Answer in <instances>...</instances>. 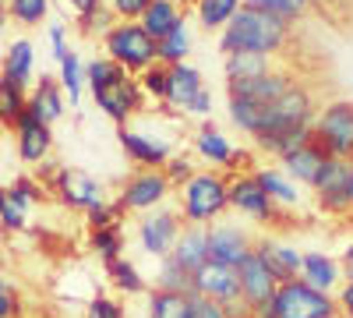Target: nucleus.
Here are the masks:
<instances>
[{"label": "nucleus", "mask_w": 353, "mask_h": 318, "mask_svg": "<svg viewBox=\"0 0 353 318\" xmlns=\"http://www.w3.org/2000/svg\"><path fill=\"white\" fill-rule=\"evenodd\" d=\"M181 138H184L181 113L170 110V106H159V110H156V131L145 128L141 113L121 128V149H124L128 159H131L134 166H141V170H163V166L176 156Z\"/></svg>", "instance_id": "f257e3e1"}, {"label": "nucleus", "mask_w": 353, "mask_h": 318, "mask_svg": "<svg viewBox=\"0 0 353 318\" xmlns=\"http://www.w3.org/2000/svg\"><path fill=\"white\" fill-rule=\"evenodd\" d=\"M293 43V25L276 18V14H265L258 8L241 4V11L230 18V25L223 28L219 36V50L230 53H261V57H276Z\"/></svg>", "instance_id": "f03ea898"}, {"label": "nucleus", "mask_w": 353, "mask_h": 318, "mask_svg": "<svg viewBox=\"0 0 353 318\" xmlns=\"http://www.w3.org/2000/svg\"><path fill=\"white\" fill-rule=\"evenodd\" d=\"M230 209V177L219 170H198L176 195V212L188 226H205Z\"/></svg>", "instance_id": "7ed1b4c3"}, {"label": "nucleus", "mask_w": 353, "mask_h": 318, "mask_svg": "<svg viewBox=\"0 0 353 318\" xmlns=\"http://www.w3.org/2000/svg\"><path fill=\"white\" fill-rule=\"evenodd\" d=\"M106 53L128 74H141L152 64H159V43L145 32L141 21H121L106 32Z\"/></svg>", "instance_id": "20e7f679"}, {"label": "nucleus", "mask_w": 353, "mask_h": 318, "mask_svg": "<svg viewBox=\"0 0 353 318\" xmlns=\"http://www.w3.org/2000/svg\"><path fill=\"white\" fill-rule=\"evenodd\" d=\"M314 141L332 159L353 163V99H332L325 103L311 121Z\"/></svg>", "instance_id": "39448f33"}, {"label": "nucleus", "mask_w": 353, "mask_h": 318, "mask_svg": "<svg viewBox=\"0 0 353 318\" xmlns=\"http://www.w3.org/2000/svg\"><path fill=\"white\" fill-rule=\"evenodd\" d=\"M339 315V304L332 294L314 290L304 279H290L279 283V290L272 297V318H332Z\"/></svg>", "instance_id": "423d86ee"}, {"label": "nucleus", "mask_w": 353, "mask_h": 318, "mask_svg": "<svg viewBox=\"0 0 353 318\" xmlns=\"http://www.w3.org/2000/svg\"><path fill=\"white\" fill-rule=\"evenodd\" d=\"M230 209H237L241 216H248L254 223H265V226H272V223L290 216L286 209H279L269 198V191L258 184L254 173H233L230 177Z\"/></svg>", "instance_id": "0eeeda50"}, {"label": "nucleus", "mask_w": 353, "mask_h": 318, "mask_svg": "<svg viewBox=\"0 0 353 318\" xmlns=\"http://www.w3.org/2000/svg\"><path fill=\"white\" fill-rule=\"evenodd\" d=\"M92 99H96V106L106 113V117L117 121L121 128H124L128 121H134L138 113L145 110V92H141L138 78H131V74H124V78H117V81L103 85V89H96Z\"/></svg>", "instance_id": "6e6552de"}, {"label": "nucleus", "mask_w": 353, "mask_h": 318, "mask_svg": "<svg viewBox=\"0 0 353 318\" xmlns=\"http://www.w3.org/2000/svg\"><path fill=\"white\" fill-rule=\"evenodd\" d=\"M170 191H173V184L166 181L163 170H138L124 184L117 206H121V212H152L170 198Z\"/></svg>", "instance_id": "1a4fd4ad"}, {"label": "nucleus", "mask_w": 353, "mask_h": 318, "mask_svg": "<svg viewBox=\"0 0 353 318\" xmlns=\"http://www.w3.org/2000/svg\"><path fill=\"white\" fill-rule=\"evenodd\" d=\"M205 244H209V262L241 269V262L254 251V237L241 223H212L205 230Z\"/></svg>", "instance_id": "9d476101"}, {"label": "nucleus", "mask_w": 353, "mask_h": 318, "mask_svg": "<svg viewBox=\"0 0 353 318\" xmlns=\"http://www.w3.org/2000/svg\"><path fill=\"white\" fill-rule=\"evenodd\" d=\"M194 294L226 304L233 315L248 311V308H244V297H241V276H237V269L219 266V262H205V266L194 272Z\"/></svg>", "instance_id": "9b49d317"}, {"label": "nucleus", "mask_w": 353, "mask_h": 318, "mask_svg": "<svg viewBox=\"0 0 353 318\" xmlns=\"http://www.w3.org/2000/svg\"><path fill=\"white\" fill-rule=\"evenodd\" d=\"M191 146H194V156L205 159L209 166H219V170H244V166H251V152L233 149V141H230L212 121H205V124L194 131Z\"/></svg>", "instance_id": "f8f14e48"}, {"label": "nucleus", "mask_w": 353, "mask_h": 318, "mask_svg": "<svg viewBox=\"0 0 353 318\" xmlns=\"http://www.w3.org/2000/svg\"><path fill=\"white\" fill-rule=\"evenodd\" d=\"M181 230H184V223H181V212L176 209H152L138 223V244L152 258H166L173 251L176 237H181Z\"/></svg>", "instance_id": "ddd939ff"}, {"label": "nucleus", "mask_w": 353, "mask_h": 318, "mask_svg": "<svg viewBox=\"0 0 353 318\" xmlns=\"http://www.w3.org/2000/svg\"><path fill=\"white\" fill-rule=\"evenodd\" d=\"M237 276H241V297H244V308H248L251 315L272 304V297H276V290H279V283H276V276L269 272V266H265L254 251L241 262Z\"/></svg>", "instance_id": "4468645a"}, {"label": "nucleus", "mask_w": 353, "mask_h": 318, "mask_svg": "<svg viewBox=\"0 0 353 318\" xmlns=\"http://www.w3.org/2000/svg\"><path fill=\"white\" fill-rule=\"evenodd\" d=\"M290 85H297L290 71L272 68L269 74H258V78H244V81H226V96L230 99H244V103H258V106H269L276 103Z\"/></svg>", "instance_id": "2eb2a0df"}, {"label": "nucleus", "mask_w": 353, "mask_h": 318, "mask_svg": "<svg viewBox=\"0 0 353 318\" xmlns=\"http://www.w3.org/2000/svg\"><path fill=\"white\" fill-rule=\"evenodd\" d=\"M254 255L261 258L265 266H269V272L276 276V283L301 279L304 251H297L293 244H283V241H269V237H261V241H254Z\"/></svg>", "instance_id": "dca6fc26"}, {"label": "nucleus", "mask_w": 353, "mask_h": 318, "mask_svg": "<svg viewBox=\"0 0 353 318\" xmlns=\"http://www.w3.org/2000/svg\"><path fill=\"white\" fill-rule=\"evenodd\" d=\"M57 191H61V198L68 201L71 209H81V212H88V209H96V206L106 201L103 184H96L92 177H85V173H78V170H61L57 173Z\"/></svg>", "instance_id": "f3484780"}, {"label": "nucleus", "mask_w": 353, "mask_h": 318, "mask_svg": "<svg viewBox=\"0 0 353 318\" xmlns=\"http://www.w3.org/2000/svg\"><path fill=\"white\" fill-rule=\"evenodd\" d=\"M332 156L318 146V141L311 138L304 149H297V152H290L286 159H279L283 163V173L290 181H297V184H304V188H314V181H318V173H321V166H325Z\"/></svg>", "instance_id": "a211bd4d"}, {"label": "nucleus", "mask_w": 353, "mask_h": 318, "mask_svg": "<svg viewBox=\"0 0 353 318\" xmlns=\"http://www.w3.org/2000/svg\"><path fill=\"white\" fill-rule=\"evenodd\" d=\"M18 156L25 163H43L50 156V146H53V135H50V124H43L39 117H32V113H21L18 121Z\"/></svg>", "instance_id": "6ab92c4d"}, {"label": "nucleus", "mask_w": 353, "mask_h": 318, "mask_svg": "<svg viewBox=\"0 0 353 318\" xmlns=\"http://www.w3.org/2000/svg\"><path fill=\"white\" fill-rule=\"evenodd\" d=\"M254 177H258V184H261L265 191H269V198L276 201L279 209L293 212V209H301V206H304L301 184H297V181H290L286 173H283V166H258V170H254Z\"/></svg>", "instance_id": "aec40b11"}, {"label": "nucleus", "mask_w": 353, "mask_h": 318, "mask_svg": "<svg viewBox=\"0 0 353 318\" xmlns=\"http://www.w3.org/2000/svg\"><path fill=\"white\" fill-rule=\"evenodd\" d=\"M205 89V81H201V71L191 68V64H173L170 68V89H166V106L176 110L184 117L191 99Z\"/></svg>", "instance_id": "412c9836"}, {"label": "nucleus", "mask_w": 353, "mask_h": 318, "mask_svg": "<svg viewBox=\"0 0 353 318\" xmlns=\"http://www.w3.org/2000/svg\"><path fill=\"white\" fill-rule=\"evenodd\" d=\"M301 279L311 283L314 290L321 294H332L343 286V269L336 258H329L325 251H307L304 255V262H301Z\"/></svg>", "instance_id": "4be33fe9"}, {"label": "nucleus", "mask_w": 353, "mask_h": 318, "mask_svg": "<svg viewBox=\"0 0 353 318\" xmlns=\"http://www.w3.org/2000/svg\"><path fill=\"white\" fill-rule=\"evenodd\" d=\"M170 258L181 269H188V272H198L205 262H209V244H205V230L201 226H184L181 230V237H176V244H173V251H170Z\"/></svg>", "instance_id": "5701e85b"}, {"label": "nucleus", "mask_w": 353, "mask_h": 318, "mask_svg": "<svg viewBox=\"0 0 353 318\" xmlns=\"http://www.w3.org/2000/svg\"><path fill=\"white\" fill-rule=\"evenodd\" d=\"M311 138H314V131H311V124H304V128H283V131H269V135H258V138H254V146H258L261 152L276 156V159H286L290 152L304 149Z\"/></svg>", "instance_id": "b1692460"}, {"label": "nucleus", "mask_w": 353, "mask_h": 318, "mask_svg": "<svg viewBox=\"0 0 353 318\" xmlns=\"http://www.w3.org/2000/svg\"><path fill=\"white\" fill-rule=\"evenodd\" d=\"M176 25H184V11H181V4H176V0H152L149 11L141 14V28H145V32H149L156 43L166 39Z\"/></svg>", "instance_id": "393cba45"}, {"label": "nucleus", "mask_w": 353, "mask_h": 318, "mask_svg": "<svg viewBox=\"0 0 353 318\" xmlns=\"http://www.w3.org/2000/svg\"><path fill=\"white\" fill-rule=\"evenodd\" d=\"M28 113L39 117L43 124H53L64 113V92H61V85H57V78L43 74V81L36 85V92L28 96Z\"/></svg>", "instance_id": "a878e982"}, {"label": "nucleus", "mask_w": 353, "mask_h": 318, "mask_svg": "<svg viewBox=\"0 0 353 318\" xmlns=\"http://www.w3.org/2000/svg\"><path fill=\"white\" fill-rule=\"evenodd\" d=\"M4 81L18 85V89H25V85L32 81V43L28 39H18L8 50V57H4Z\"/></svg>", "instance_id": "bb28decb"}, {"label": "nucleus", "mask_w": 353, "mask_h": 318, "mask_svg": "<svg viewBox=\"0 0 353 318\" xmlns=\"http://www.w3.org/2000/svg\"><path fill=\"white\" fill-rule=\"evenodd\" d=\"M223 71H226V81L258 78V74H269L272 71V57H261V53H230Z\"/></svg>", "instance_id": "cd10ccee"}, {"label": "nucleus", "mask_w": 353, "mask_h": 318, "mask_svg": "<svg viewBox=\"0 0 353 318\" xmlns=\"http://www.w3.org/2000/svg\"><path fill=\"white\" fill-rule=\"evenodd\" d=\"M244 4L258 8L265 14H276V18L290 21V25H297V21H304L318 8V0H244Z\"/></svg>", "instance_id": "c85d7f7f"}, {"label": "nucleus", "mask_w": 353, "mask_h": 318, "mask_svg": "<svg viewBox=\"0 0 353 318\" xmlns=\"http://www.w3.org/2000/svg\"><path fill=\"white\" fill-rule=\"evenodd\" d=\"M191 297H194V294L152 290V297H149V318H194Z\"/></svg>", "instance_id": "c756f323"}, {"label": "nucleus", "mask_w": 353, "mask_h": 318, "mask_svg": "<svg viewBox=\"0 0 353 318\" xmlns=\"http://www.w3.org/2000/svg\"><path fill=\"white\" fill-rule=\"evenodd\" d=\"M156 290H170V294H194V272L181 269L173 262V258L166 255L163 266L156 272Z\"/></svg>", "instance_id": "7c9ffc66"}, {"label": "nucleus", "mask_w": 353, "mask_h": 318, "mask_svg": "<svg viewBox=\"0 0 353 318\" xmlns=\"http://www.w3.org/2000/svg\"><path fill=\"white\" fill-rule=\"evenodd\" d=\"M241 4L244 0H198V21H201V28H226L230 25V18L241 11Z\"/></svg>", "instance_id": "2f4dec72"}, {"label": "nucleus", "mask_w": 353, "mask_h": 318, "mask_svg": "<svg viewBox=\"0 0 353 318\" xmlns=\"http://www.w3.org/2000/svg\"><path fill=\"white\" fill-rule=\"evenodd\" d=\"M188 50H191V32H188V25H176L166 39H159V64H166V68L184 64Z\"/></svg>", "instance_id": "473e14b6"}, {"label": "nucleus", "mask_w": 353, "mask_h": 318, "mask_svg": "<svg viewBox=\"0 0 353 318\" xmlns=\"http://www.w3.org/2000/svg\"><path fill=\"white\" fill-rule=\"evenodd\" d=\"M28 110V96L25 89H18V85H0V124H8V128H18L21 121V113Z\"/></svg>", "instance_id": "72a5a7b5"}, {"label": "nucleus", "mask_w": 353, "mask_h": 318, "mask_svg": "<svg viewBox=\"0 0 353 318\" xmlns=\"http://www.w3.org/2000/svg\"><path fill=\"white\" fill-rule=\"evenodd\" d=\"M106 276L113 279V286H117L121 294H141V290H145V279H141L138 266L128 262V258H117V262H110V266H106Z\"/></svg>", "instance_id": "f704fd0d"}, {"label": "nucleus", "mask_w": 353, "mask_h": 318, "mask_svg": "<svg viewBox=\"0 0 353 318\" xmlns=\"http://www.w3.org/2000/svg\"><path fill=\"white\" fill-rule=\"evenodd\" d=\"M92 251L103 258L106 266L117 262V258H121V251H124V230H121V223H117V226H103V230H92Z\"/></svg>", "instance_id": "c9c22d12"}, {"label": "nucleus", "mask_w": 353, "mask_h": 318, "mask_svg": "<svg viewBox=\"0 0 353 318\" xmlns=\"http://www.w3.org/2000/svg\"><path fill=\"white\" fill-rule=\"evenodd\" d=\"M128 71L117 64V61H110V57H99V61H92V64H85V85L88 89H103V85H110V81H117V78H124Z\"/></svg>", "instance_id": "e433bc0d"}, {"label": "nucleus", "mask_w": 353, "mask_h": 318, "mask_svg": "<svg viewBox=\"0 0 353 318\" xmlns=\"http://www.w3.org/2000/svg\"><path fill=\"white\" fill-rule=\"evenodd\" d=\"M138 85H141V92L149 96V99H156L159 106H166V89H170V68H166V64H152L149 71H141Z\"/></svg>", "instance_id": "4c0bfd02"}, {"label": "nucleus", "mask_w": 353, "mask_h": 318, "mask_svg": "<svg viewBox=\"0 0 353 318\" xmlns=\"http://www.w3.org/2000/svg\"><path fill=\"white\" fill-rule=\"evenodd\" d=\"M61 85H64V92L71 96V106H78V99H81V85H85V71H81V64H78V57L68 50L64 57H61Z\"/></svg>", "instance_id": "58836bf2"}, {"label": "nucleus", "mask_w": 353, "mask_h": 318, "mask_svg": "<svg viewBox=\"0 0 353 318\" xmlns=\"http://www.w3.org/2000/svg\"><path fill=\"white\" fill-rule=\"evenodd\" d=\"M25 201L14 195V191H0V223L8 230H21L25 226Z\"/></svg>", "instance_id": "ea45409f"}, {"label": "nucleus", "mask_w": 353, "mask_h": 318, "mask_svg": "<svg viewBox=\"0 0 353 318\" xmlns=\"http://www.w3.org/2000/svg\"><path fill=\"white\" fill-rule=\"evenodd\" d=\"M163 173H166V181H170L173 188H184V184H188V181L194 177L198 170H194V159H191V156L176 152V156H173V159H170V163L163 166Z\"/></svg>", "instance_id": "a19ab883"}, {"label": "nucleus", "mask_w": 353, "mask_h": 318, "mask_svg": "<svg viewBox=\"0 0 353 318\" xmlns=\"http://www.w3.org/2000/svg\"><path fill=\"white\" fill-rule=\"evenodd\" d=\"M50 11V0H11V14L25 25H39Z\"/></svg>", "instance_id": "79ce46f5"}, {"label": "nucleus", "mask_w": 353, "mask_h": 318, "mask_svg": "<svg viewBox=\"0 0 353 318\" xmlns=\"http://www.w3.org/2000/svg\"><path fill=\"white\" fill-rule=\"evenodd\" d=\"M191 308H194V318H233V311L226 304H219L212 297H201V294L191 297Z\"/></svg>", "instance_id": "37998d69"}, {"label": "nucleus", "mask_w": 353, "mask_h": 318, "mask_svg": "<svg viewBox=\"0 0 353 318\" xmlns=\"http://www.w3.org/2000/svg\"><path fill=\"white\" fill-rule=\"evenodd\" d=\"M88 226L92 230H103V226H117V219H121V206H110V201H103V206L88 209Z\"/></svg>", "instance_id": "c03bdc74"}, {"label": "nucleus", "mask_w": 353, "mask_h": 318, "mask_svg": "<svg viewBox=\"0 0 353 318\" xmlns=\"http://www.w3.org/2000/svg\"><path fill=\"white\" fill-rule=\"evenodd\" d=\"M149 4L152 0H113V14L121 18V21H141V14L149 11Z\"/></svg>", "instance_id": "a18cd8bd"}, {"label": "nucleus", "mask_w": 353, "mask_h": 318, "mask_svg": "<svg viewBox=\"0 0 353 318\" xmlns=\"http://www.w3.org/2000/svg\"><path fill=\"white\" fill-rule=\"evenodd\" d=\"M85 318H124V308L117 301H110V297H96L92 304H88Z\"/></svg>", "instance_id": "49530a36"}, {"label": "nucleus", "mask_w": 353, "mask_h": 318, "mask_svg": "<svg viewBox=\"0 0 353 318\" xmlns=\"http://www.w3.org/2000/svg\"><path fill=\"white\" fill-rule=\"evenodd\" d=\"M110 11L106 8H99V11H92V14H85L81 18V32L85 36H96V32H110Z\"/></svg>", "instance_id": "de8ad7c7"}, {"label": "nucleus", "mask_w": 353, "mask_h": 318, "mask_svg": "<svg viewBox=\"0 0 353 318\" xmlns=\"http://www.w3.org/2000/svg\"><path fill=\"white\" fill-rule=\"evenodd\" d=\"M188 113L191 117H201V121H209V113H212V92L209 89H201L194 99H191V106H188ZM184 113V117H188Z\"/></svg>", "instance_id": "09e8293b"}, {"label": "nucleus", "mask_w": 353, "mask_h": 318, "mask_svg": "<svg viewBox=\"0 0 353 318\" xmlns=\"http://www.w3.org/2000/svg\"><path fill=\"white\" fill-rule=\"evenodd\" d=\"M336 304H339V315H343V318H353V269H350V276H346L343 286H339Z\"/></svg>", "instance_id": "8fccbe9b"}, {"label": "nucleus", "mask_w": 353, "mask_h": 318, "mask_svg": "<svg viewBox=\"0 0 353 318\" xmlns=\"http://www.w3.org/2000/svg\"><path fill=\"white\" fill-rule=\"evenodd\" d=\"M18 315V294L11 286H0V318H14Z\"/></svg>", "instance_id": "3c124183"}, {"label": "nucleus", "mask_w": 353, "mask_h": 318, "mask_svg": "<svg viewBox=\"0 0 353 318\" xmlns=\"http://www.w3.org/2000/svg\"><path fill=\"white\" fill-rule=\"evenodd\" d=\"M50 43H53V57L61 61V57L68 53V43H64V25H61V21L50 25Z\"/></svg>", "instance_id": "603ef678"}, {"label": "nucleus", "mask_w": 353, "mask_h": 318, "mask_svg": "<svg viewBox=\"0 0 353 318\" xmlns=\"http://www.w3.org/2000/svg\"><path fill=\"white\" fill-rule=\"evenodd\" d=\"M71 4L78 8V14L85 18V14H92V11H99L103 4H99V0H71Z\"/></svg>", "instance_id": "864d4df0"}, {"label": "nucleus", "mask_w": 353, "mask_h": 318, "mask_svg": "<svg viewBox=\"0 0 353 318\" xmlns=\"http://www.w3.org/2000/svg\"><path fill=\"white\" fill-rule=\"evenodd\" d=\"M343 262H346V266H350V269H353V244H350V248H346V251H343Z\"/></svg>", "instance_id": "5fc2aeb1"}, {"label": "nucleus", "mask_w": 353, "mask_h": 318, "mask_svg": "<svg viewBox=\"0 0 353 318\" xmlns=\"http://www.w3.org/2000/svg\"><path fill=\"white\" fill-rule=\"evenodd\" d=\"M346 195H350V201H353V163H350V184H346Z\"/></svg>", "instance_id": "6e6d98bb"}, {"label": "nucleus", "mask_w": 353, "mask_h": 318, "mask_svg": "<svg viewBox=\"0 0 353 318\" xmlns=\"http://www.w3.org/2000/svg\"><path fill=\"white\" fill-rule=\"evenodd\" d=\"M233 318H254V315L251 311H241V315H233Z\"/></svg>", "instance_id": "4d7b16f0"}, {"label": "nucleus", "mask_w": 353, "mask_h": 318, "mask_svg": "<svg viewBox=\"0 0 353 318\" xmlns=\"http://www.w3.org/2000/svg\"><path fill=\"white\" fill-rule=\"evenodd\" d=\"M176 4H184V8H188V4H198V0H176Z\"/></svg>", "instance_id": "13d9d810"}, {"label": "nucleus", "mask_w": 353, "mask_h": 318, "mask_svg": "<svg viewBox=\"0 0 353 318\" xmlns=\"http://www.w3.org/2000/svg\"><path fill=\"white\" fill-rule=\"evenodd\" d=\"M0 262H4V241H0Z\"/></svg>", "instance_id": "bf43d9fd"}, {"label": "nucleus", "mask_w": 353, "mask_h": 318, "mask_svg": "<svg viewBox=\"0 0 353 318\" xmlns=\"http://www.w3.org/2000/svg\"><path fill=\"white\" fill-rule=\"evenodd\" d=\"M0 28H4V8H0Z\"/></svg>", "instance_id": "052dcab7"}, {"label": "nucleus", "mask_w": 353, "mask_h": 318, "mask_svg": "<svg viewBox=\"0 0 353 318\" xmlns=\"http://www.w3.org/2000/svg\"><path fill=\"white\" fill-rule=\"evenodd\" d=\"M332 318H343V315H332Z\"/></svg>", "instance_id": "680f3d73"}, {"label": "nucleus", "mask_w": 353, "mask_h": 318, "mask_svg": "<svg viewBox=\"0 0 353 318\" xmlns=\"http://www.w3.org/2000/svg\"><path fill=\"white\" fill-rule=\"evenodd\" d=\"M0 85H4V78H0Z\"/></svg>", "instance_id": "e2e57ef3"}, {"label": "nucleus", "mask_w": 353, "mask_h": 318, "mask_svg": "<svg viewBox=\"0 0 353 318\" xmlns=\"http://www.w3.org/2000/svg\"><path fill=\"white\" fill-rule=\"evenodd\" d=\"M318 8H321V0H318Z\"/></svg>", "instance_id": "0e129e2a"}, {"label": "nucleus", "mask_w": 353, "mask_h": 318, "mask_svg": "<svg viewBox=\"0 0 353 318\" xmlns=\"http://www.w3.org/2000/svg\"><path fill=\"white\" fill-rule=\"evenodd\" d=\"M0 286H4V283H0Z\"/></svg>", "instance_id": "69168bd1"}]
</instances>
